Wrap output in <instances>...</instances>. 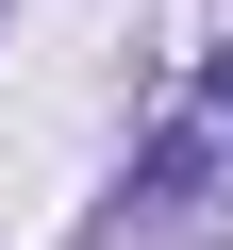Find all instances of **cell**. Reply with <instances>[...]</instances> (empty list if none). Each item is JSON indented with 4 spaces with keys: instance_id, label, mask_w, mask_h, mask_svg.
Here are the masks:
<instances>
[{
    "instance_id": "1",
    "label": "cell",
    "mask_w": 233,
    "mask_h": 250,
    "mask_svg": "<svg viewBox=\"0 0 233 250\" xmlns=\"http://www.w3.org/2000/svg\"><path fill=\"white\" fill-rule=\"evenodd\" d=\"M150 217H233V134L216 117H183V134L150 150Z\"/></svg>"
},
{
    "instance_id": "2",
    "label": "cell",
    "mask_w": 233,
    "mask_h": 250,
    "mask_svg": "<svg viewBox=\"0 0 233 250\" xmlns=\"http://www.w3.org/2000/svg\"><path fill=\"white\" fill-rule=\"evenodd\" d=\"M200 117H216V134H233V50H216V67H200Z\"/></svg>"
}]
</instances>
